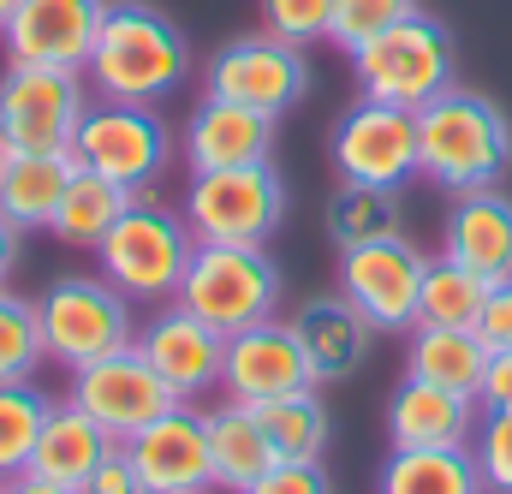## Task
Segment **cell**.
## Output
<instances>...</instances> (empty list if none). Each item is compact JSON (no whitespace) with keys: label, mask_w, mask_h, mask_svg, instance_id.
I'll return each mask as SVG.
<instances>
[{"label":"cell","mask_w":512,"mask_h":494,"mask_svg":"<svg viewBox=\"0 0 512 494\" xmlns=\"http://www.w3.org/2000/svg\"><path fill=\"white\" fill-rule=\"evenodd\" d=\"M512 167V120L477 90H441L417 108V173L441 191H489Z\"/></svg>","instance_id":"1"},{"label":"cell","mask_w":512,"mask_h":494,"mask_svg":"<svg viewBox=\"0 0 512 494\" xmlns=\"http://www.w3.org/2000/svg\"><path fill=\"white\" fill-rule=\"evenodd\" d=\"M191 72V42L185 30L155 6V0H108L96 54H90V84L108 102H161L185 84Z\"/></svg>","instance_id":"2"},{"label":"cell","mask_w":512,"mask_h":494,"mask_svg":"<svg viewBox=\"0 0 512 494\" xmlns=\"http://www.w3.org/2000/svg\"><path fill=\"white\" fill-rule=\"evenodd\" d=\"M280 292H286V274L268 256V245H197L173 304L233 340L280 316Z\"/></svg>","instance_id":"3"},{"label":"cell","mask_w":512,"mask_h":494,"mask_svg":"<svg viewBox=\"0 0 512 494\" xmlns=\"http://www.w3.org/2000/svg\"><path fill=\"white\" fill-rule=\"evenodd\" d=\"M191 227L179 209H161L149 191L131 197V209L108 227V239L96 245V274H108L131 304H173L185 262H191Z\"/></svg>","instance_id":"4"},{"label":"cell","mask_w":512,"mask_h":494,"mask_svg":"<svg viewBox=\"0 0 512 494\" xmlns=\"http://www.w3.org/2000/svg\"><path fill=\"white\" fill-rule=\"evenodd\" d=\"M36 322H42L48 364L60 370H84L137 340V304L108 274H60L54 286H42Z\"/></svg>","instance_id":"5"},{"label":"cell","mask_w":512,"mask_h":494,"mask_svg":"<svg viewBox=\"0 0 512 494\" xmlns=\"http://www.w3.org/2000/svg\"><path fill=\"white\" fill-rule=\"evenodd\" d=\"M352 72H358L364 96L417 114L423 102L453 90V36H447L441 18H429L417 6L399 24H387L382 36H370L364 48H352Z\"/></svg>","instance_id":"6"},{"label":"cell","mask_w":512,"mask_h":494,"mask_svg":"<svg viewBox=\"0 0 512 494\" xmlns=\"http://www.w3.org/2000/svg\"><path fill=\"white\" fill-rule=\"evenodd\" d=\"M179 215L197 245H268V233L286 221V179L274 161L191 173Z\"/></svg>","instance_id":"7"},{"label":"cell","mask_w":512,"mask_h":494,"mask_svg":"<svg viewBox=\"0 0 512 494\" xmlns=\"http://www.w3.org/2000/svg\"><path fill=\"white\" fill-rule=\"evenodd\" d=\"M72 161L84 173H102L126 191H149L173 167V125L149 102H90L72 137Z\"/></svg>","instance_id":"8"},{"label":"cell","mask_w":512,"mask_h":494,"mask_svg":"<svg viewBox=\"0 0 512 494\" xmlns=\"http://www.w3.org/2000/svg\"><path fill=\"white\" fill-rule=\"evenodd\" d=\"M90 108V84L84 72H60V66H12L0 72V137L6 149H30V155H72V137Z\"/></svg>","instance_id":"9"},{"label":"cell","mask_w":512,"mask_h":494,"mask_svg":"<svg viewBox=\"0 0 512 494\" xmlns=\"http://www.w3.org/2000/svg\"><path fill=\"white\" fill-rule=\"evenodd\" d=\"M203 96H227L239 108H256L268 120L292 114L304 96H310V60L298 42H280V36H233L209 54V72H203Z\"/></svg>","instance_id":"10"},{"label":"cell","mask_w":512,"mask_h":494,"mask_svg":"<svg viewBox=\"0 0 512 494\" xmlns=\"http://www.w3.org/2000/svg\"><path fill=\"white\" fill-rule=\"evenodd\" d=\"M72 405H78L84 417H96V423L126 447L131 435H143L155 417H167V411L185 405V399L149 370V358H143L137 340H131L120 352H108V358L72 370Z\"/></svg>","instance_id":"11"},{"label":"cell","mask_w":512,"mask_h":494,"mask_svg":"<svg viewBox=\"0 0 512 494\" xmlns=\"http://www.w3.org/2000/svg\"><path fill=\"white\" fill-rule=\"evenodd\" d=\"M328 161L340 173V185H405L417 179V114L364 96L358 108H346L334 137H328Z\"/></svg>","instance_id":"12"},{"label":"cell","mask_w":512,"mask_h":494,"mask_svg":"<svg viewBox=\"0 0 512 494\" xmlns=\"http://www.w3.org/2000/svg\"><path fill=\"white\" fill-rule=\"evenodd\" d=\"M429 256L411 239H376V245L340 250V292L358 304V316L376 334H405L417 328V292H423Z\"/></svg>","instance_id":"13"},{"label":"cell","mask_w":512,"mask_h":494,"mask_svg":"<svg viewBox=\"0 0 512 494\" xmlns=\"http://www.w3.org/2000/svg\"><path fill=\"white\" fill-rule=\"evenodd\" d=\"M102 18H108V0H18V12L6 18L0 42H6L12 66L90 72Z\"/></svg>","instance_id":"14"},{"label":"cell","mask_w":512,"mask_h":494,"mask_svg":"<svg viewBox=\"0 0 512 494\" xmlns=\"http://www.w3.org/2000/svg\"><path fill=\"white\" fill-rule=\"evenodd\" d=\"M126 459L137 471V483H143V494H215L209 423H203L197 405H173L143 435H131Z\"/></svg>","instance_id":"15"},{"label":"cell","mask_w":512,"mask_h":494,"mask_svg":"<svg viewBox=\"0 0 512 494\" xmlns=\"http://www.w3.org/2000/svg\"><path fill=\"white\" fill-rule=\"evenodd\" d=\"M137 352L149 358V370L161 375L185 405L221 387V364H227V334H215L209 322H197L179 304H161L149 322H137Z\"/></svg>","instance_id":"16"},{"label":"cell","mask_w":512,"mask_h":494,"mask_svg":"<svg viewBox=\"0 0 512 494\" xmlns=\"http://www.w3.org/2000/svg\"><path fill=\"white\" fill-rule=\"evenodd\" d=\"M316 387V370L292 334V322H256L245 334L227 340V364H221V393L239 405H268L286 393Z\"/></svg>","instance_id":"17"},{"label":"cell","mask_w":512,"mask_h":494,"mask_svg":"<svg viewBox=\"0 0 512 494\" xmlns=\"http://www.w3.org/2000/svg\"><path fill=\"white\" fill-rule=\"evenodd\" d=\"M274 131H280V120H268L256 108H239L227 96H203L185 120V161H191V173L274 161Z\"/></svg>","instance_id":"18"},{"label":"cell","mask_w":512,"mask_h":494,"mask_svg":"<svg viewBox=\"0 0 512 494\" xmlns=\"http://www.w3.org/2000/svg\"><path fill=\"white\" fill-rule=\"evenodd\" d=\"M477 411H483L477 399L405 375L387 399V441L393 447H471V435L483 423Z\"/></svg>","instance_id":"19"},{"label":"cell","mask_w":512,"mask_h":494,"mask_svg":"<svg viewBox=\"0 0 512 494\" xmlns=\"http://www.w3.org/2000/svg\"><path fill=\"white\" fill-rule=\"evenodd\" d=\"M292 334H298V346H304V358H310V370H316V387H322V381H346L352 370H364L370 340H376V328L358 316V304H352L346 292H316V298H304V304L292 310Z\"/></svg>","instance_id":"20"},{"label":"cell","mask_w":512,"mask_h":494,"mask_svg":"<svg viewBox=\"0 0 512 494\" xmlns=\"http://www.w3.org/2000/svg\"><path fill=\"white\" fill-rule=\"evenodd\" d=\"M441 256L465 262V268L483 274L489 286H495V280H512V197L501 191V185L453 197Z\"/></svg>","instance_id":"21"},{"label":"cell","mask_w":512,"mask_h":494,"mask_svg":"<svg viewBox=\"0 0 512 494\" xmlns=\"http://www.w3.org/2000/svg\"><path fill=\"white\" fill-rule=\"evenodd\" d=\"M114 447H120V441H114L96 417H84V411L66 399V405H54V417L42 423V441H36V453H30V477L60 483V489H84L90 471H96Z\"/></svg>","instance_id":"22"},{"label":"cell","mask_w":512,"mask_h":494,"mask_svg":"<svg viewBox=\"0 0 512 494\" xmlns=\"http://www.w3.org/2000/svg\"><path fill=\"white\" fill-rule=\"evenodd\" d=\"M78 161L72 155H30V149H12L6 167H0V221H12L18 233H36L54 221L66 185H72Z\"/></svg>","instance_id":"23"},{"label":"cell","mask_w":512,"mask_h":494,"mask_svg":"<svg viewBox=\"0 0 512 494\" xmlns=\"http://www.w3.org/2000/svg\"><path fill=\"white\" fill-rule=\"evenodd\" d=\"M203 423H209L215 494H245L256 477L274 465V447H268V435H262L256 411H251V405H239V399H227V405L203 411Z\"/></svg>","instance_id":"24"},{"label":"cell","mask_w":512,"mask_h":494,"mask_svg":"<svg viewBox=\"0 0 512 494\" xmlns=\"http://www.w3.org/2000/svg\"><path fill=\"white\" fill-rule=\"evenodd\" d=\"M376 494H489L471 447H393Z\"/></svg>","instance_id":"25"},{"label":"cell","mask_w":512,"mask_h":494,"mask_svg":"<svg viewBox=\"0 0 512 494\" xmlns=\"http://www.w3.org/2000/svg\"><path fill=\"white\" fill-rule=\"evenodd\" d=\"M489 370V346L477 340V328H411V352H405V375L453 387L465 399H477Z\"/></svg>","instance_id":"26"},{"label":"cell","mask_w":512,"mask_h":494,"mask_svg":"<svg viewBox=\"0 0 512 494\" xmlns=\"http://www.w3.org/2000/svg\"><path fill=\"white\" fill-rule=\"evenodd\" d=\"M131 197H137V191H126V185H114V179L78 167L72 185H66V197H60V209H54V221H48V233L72 250H96L108 239V227L131 209Z\"/></svg>","instance_id":"27"},{"label":"cell","mask_w":512,"mask_h":494,"mask_svg":"<svg viewBox=\"0 0 512 494\" xmlns=\"http://www.w3.org/2000/svg\"><path fill=\"white\" fill-rule=\"evenodd\" d=\"M489 298V280L471 274L453 256H435L423 268V292H417V328H477Z\"/></svg>","instance_id":"28"},{"label":"cell","mask_w":512,"mask_h":494,"mask_svg":"<svg viewBox=\"0 0 512 494\" xmlns=\"http://www.w3.org/2000/svg\"><path fill=\"white\" fill-rule=\"evenodd\" d=\"M399 191L393 185H340L328 197V239L340 250H358V245H376V239H393L399 233Z\"/></svg>","instance_id":"29"},{"label":"cell","mask_w":512,"mask_h":494,"mask_svg":"<svg viewBox=\"0 0 512 494\" xmlns=\"http://www.w3.org/2000/svg\"><path fill=\"white\" fill-rule=\"evenodd\" d=\"M251 411L262 423V435H268V447H274V459H322L328 453L334 423H328V405L316 399V387L268 399V405H251Z\"/></svg>","instance_id":"30"},{"label":"cell","mask_w":512,"mask_h":494,"mask_svg":"<svg viewBox=\"0 0 512 494\" xmlns=\"http://www.w3.org/2000/svg\"><path fill=\"white\" fill-rule=\"evenodd\" d=\"M48 417H54V399L36 381H6L0 387V483L30 471V453H36Z\"/></svg>","instance_id":"31"},{"label":"cell","mask_w":512,"mask_h":494,"mask_svg":"<svg viewBox=\"0 0 512 494\" xmlns=\"http://www.w3.org/2000/svg\"><path fill=\"white\" fill-rule=\"evenodd\" d=\"M48 364L42 346V322H36V298H18L0 286V387L6 381H30Z\"/></svg>","instance_id":"32"},{"label":"cell","mask_w":512,"mask_h":494,"mask_svg":"<svg viewBox=\"0 0 512 494\" xmlns=\"http://www.w3.org/2000/svg\"><path fill=\"white\" fill-rule=\"evenodd\" d=\"M405 12H417V0H334L328 42L352 54V48H364L370 36H382L387 24H399Z\"/></svg>","instance_id":"33"},{"label":"cell","mask_w":512,"mask_h":494,"mask_svg":"<svg viewBox=\"0 0 512 494\" xmlns=\"http://www.w3.org/2000/svg\"><path fill=\"white\" fill-rule=\"evenodd\" d=\"M471 453H477L483 489L512 494V411H483V423L471 435Z\"/></svg>","instance_id":"34"},{"label":"cell","mask_w":512,"mask_h":494,"mask_svg":"<svg viewBox=\"0 0 512 494\" xmlns=\"http://www.w3.org/2000/svg\"><path fill=\"white\" fill-rule=\"evenodd\" d=\"M334 24V0H262V30L280 42H322Z\"/></svg>","instance_id":"35"},{"label":"cell","mask_w":512,"mask_h":494,"mask_svg":"<svg viewBox=\"0 0 512 494\" xmlns=\"http://www.w3.org/2000/svg\"><path fill=\"white\" fill-rule=\"evenodd\" d=\"M245 494H334L322 459H274Z\"/></svg>","instance_id":"36"},{"label":"cell","mask_w":512,"mask_h":494,"mask_svg":"<svg viewBox=\"0 0 512 494\" xmlns=\"http://www.w3.org/2000/svg\"><path fill=\"white\" fill-rule=\"evenodd\" d=\"M477 340L489 352H512V280H495L489 298H483V316H477Z\"/></svg>","instance_id":"37"},{"label":"cell","mask_w":512,"mask_h":494,"mask_svg":"<svg viewBox=\"0 0 512 494\" xmlns=\"http://www.w3.org/2000/svg\"><path fill=\"white\" fill-rule=\"evenodd\" d=\"M78 494H143V483H137V471H131V459H126V447H114L96 471H90V483Z\"/></svg>","instance_id":"38"},{"label":"cell","mask_w":512,"mask_h":494,"mask_svg":"<svg viewBox=\"0 0 512 494\" xmlns=\"http://www.w3.org/2000/svg\"><path fill=\"white\" fill-rule=\"evenodd\" d=\"M477 405L483 411H512V352H489V370L477 387Z\"/></svg>","instance_id":"39"},{"label":"cell","mask_w":512,"mask_h":494,"mask_svg":"<svg viewBox=\"0 0 512 494\" xmlns=\"http://www.w3.org/2000/svg\"><path fill=\"white\" fill-rule=\"evenodd\" d=\"M18 250H24V233H18L12 221H0V286H6L12 268H18Z\"/></svg>","instance_id":"40"},{"label":"cell","mask_w":512,"mask_h":494,"mask_svg":"<svg viewBox=\"0 0 512 494\" xmlns=\"http://www.w3.org/2000/svg\"><path fill=\"white\" fill-rule=\"evenodd\" d=\"M6 494H78V489H60V483H42V477H30V471H24V477H12V483H6Z\"/></svg>","instance_id":"41"},{"label":"cell","mask_w":512,"mask_h":494,"mask_svg":"<svg viewBox=\"0 0 512 494\" xmlns=\"http://www.w3.org/2000/svg\"><path fill=\"white\" fill-rule=\"evenodd\" d=\"M18 12V0H0V30H6V18Z\"/></svg>","instance_id":"42"},{"label":"cell","mask_w":512,"mask_h":494,"mask_svg":"<svg viewBox=\"0 0 512 494\" xmlns=\"http://www.w3.org/2000/svg\"><path fill=\"white\" fill-rule=\"evenodd\" d=\"M6 155H12V149H6V137H0V167H6Z\"/></svg>","instance_id":"43"},{"label":"cell","mask_w":512,"mask_h":494,"mask_svg":"<svg viewBox=\"0 0 512 494\" xmlns=\"http://www.w3.org/2000/svg\"><path fill=\"white\" fill-rule=\"evenodd\" d=\"M0 494H6V483H0Z\"/></svg>","instance_id":"44"}]
</instances>
